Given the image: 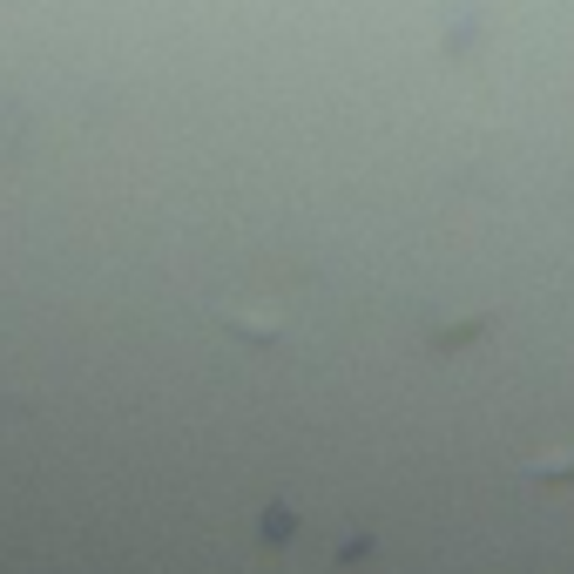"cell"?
Instances as JSON below:
<instances>
[{
    "label": "cell",
    "instance_id": "1",
    "mask_svg": "<svg viewBox=\"0 0 574 574\" xmlns=\"http://www.w3.org/2000/svg\"><path fill=\"white\" fill-rule=\"evenodd\" d=\"M223 324H230L236 339H251V345H264V339H278V332H284V324H278V318H264V311H236V318H223Z\"/></svg>",
    "mask_w": 574,
    "mask_h": 574
}]
</instances>
